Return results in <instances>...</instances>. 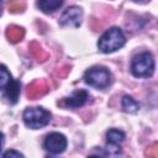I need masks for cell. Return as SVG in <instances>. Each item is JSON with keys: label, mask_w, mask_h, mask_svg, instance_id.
I'll list each match as a JSON object with an SVG mask.
<instances>
[{"label": "cell", "mask_w": 158, "mask_h": 158, "mask_svg": "<svg viewBox=\"0 0 158 158\" xmlns=\"http://www.w3.org/2000/svg\"><path fill=\"white\" fill-rule=\"evenodd\" d=\"M126 42L125 35L121 28L111 27L109 28L98 41V48L102 53H112L120 49Z\"/></svg>", "instance_id": "cell-1"}, {"label": "cell", "mask_w": 158, "mask_h": 158, "mask_svg": "<svg viewBox=\"0 0 158 158\" xmlns=\"http://www.w3.org/2000/svg\"><path fill=\"white\" fill-rule=\"evenodd\" d=\"M131 72L136 78H149L154 72V58L151 52H142L133 57Z\"/></svg>", "instance_id": "cell-2"}, {"label": "cell", "mask_w": 158, "mask_h": 158, "mask_svg": "<svg viewBox=\"0 0 158 158\" xmlns=\"http://www.w3.org/2000/svg\"><path fill=\"white\" fill-rule=\"evenodd\" d=\"M23 122L32 130H38L48 125L51 121V112L43 107H27L22 115Z\"/></svg>", "instance_id": "cell-3"}, {"label": "cell", "mask_w": 158, "mask_h": 158, "mask_svg": "<svg viewBox=\"0 0 158 158\" xmlns=\"http://www.w3.org/2000/svg\"><path fill=\"white\" fill-rule=\"evenodd\" d=\"M84 80L90 86L98 89H105L111 83V73L107 68L102 65H95L85 72Z\"/></svg>", "instance_id": "cell-4"}, {"label": "cell", "mask_w": 158, "mask_h": 158, "mask_svg": "<svg viewBox=\"0 0 158 158\" xmlns=\"http://www.w3.org/2000/svg\"><path fill=\"white\" fill-rule=\"evenodd\" d=\"M43 147L51 154H59L67 148V138L59 132H52L44 138Z\"/></svg>", "instance_id": "cell-5"}, {"label": "cell", "mask_w": 158, "mask_h": 158, "mask_svg": "<svg viewBox=\"0 0 158 158\" xmlns=\"http://www.w3.org/2000/svg\"><path fill=\"white\" fill-rule=\"evenodd\" d=\"M81 17H83V10L79 6H70L65 9L62 16L59 17V23L62 26L79 27L81 23Z\"/></svg>", "instance_id": "cell-6"}, {"label": "cell", "mask_w": 158, "mask_h": 158, "mask_svg": "<svg viewBox=\"0 0 158 158\" xmlns=\"http://www.w3.org/2000/svg\"><path fill=\"white\" fill-rule=\"evenodd\" d=\"M48 90H49V86L46 79H36L31 84H28L26 89V96L30 100H36L43 96Z\"/></svg>", "instance_id": "cell-7"}, {"label": "cell", "mask_w": 158, "mask_h": 158, "mask_svg": "<svg viewBox=\"0 0 158 158\" xmlns=\"http://www.w3.org/2000/svg\"><path fill=\"white\" fill-rule=\"evenodd\" d=\"M89 98V94L86 90H77L72 96L69 98H65L63 99L59 105L64 106V107H72V109H75V107H79V106H83L85 104V101L88 100Z\"/></svg>", "instance_id": "cell-8"}, {"label": "cell", "mask_w": 158, "mask_h": 158, "mask_svg": "<svg viewBox=\"0 0 158 158\" xmlns=\"http://www.w3.org/2000/svg\"><path fill=\"white\" fill-rule=\"evenodd\" d=\"M6 38L9 40L10 43H17L20 42L23 36H25V30L21 27V26H17V25H10L7 28H6Z\"/></svg>", "instance_id": "cell-9"}, {"label": "cell", "mask_w": 158, "mask_h": 158, "mask_svg": "<svg viewBox=\"0 0 158 158\" xmlns=\"http://www.w3.org/2000/svg\"><path fill=\"white\" fill-rule=\"evenodd\" d=\"M20 88H21V84L20 81L17 80H11L7 86H6V90H5V96L6 99L11 102V104H15L19 99V94H20Z\"/></svg>", "instance_id": "cell-10"}, {"label": "cell", "mask_w": 158, "mask_h": 158, "mask_svg": "<svg viewBox=\"0 0 158 158\" xmlns=\"http://www.w3.org/2000/svg\"><path fill=\"white\" fill-rule=\"evenodd\" d=\"M28 52H30V54L36 59V60H38V62H44L47 58H48V53L43 49V47L40 44V43H37V42H31L30 43V46H28Z\"/></svg>", "instance_id": "cell-11"}, {"label": "cell", "mask_w": 158, "mask_h": 158, "mask_svg": "<svg viewBox=\"0 0 158 158\" xmlns=\"http://www.w3.org/2000/svg\"><path fill=\"white\" fill-rule=\"evenodd\" d=\"M64 0H38V7L43 12H53L63 5Z\"/></svg>", "instance_id": "cell-12"}, {"label": "cell", "mask_w": 158, "mask_h": 158, "mask_svg": "<svg viewBox=\"0 0 158 158\" xmlns=\"http://www.w3.org/2000/svg\"><path fill=\"white\" fill-rule=\"evenodd\" d=\"M122 109L123 111L126 112H130V114H135L138 109H139V104L130 95H125L122 98Z\"/></svg>", "instance_id": "cell-13"}, {"label": "cell", "mask_w": 158, "mask_h": 158, "mask_svg": "<svg viewBox=\"0 0 158 158\" xmlns=\"http://www.w3.org/2000/svg\"><path fill=\"white\" fill-rule=\"evenodd\" d=\"M106 139H107V143L110 144H118L125 139V133L120 130L111 128L106 132Z\"/></svg>", "instance_id": "cell-14"}, {"label": "cell", "mask_w": 158, "mask_h": 158, "mask_svg": "<svg viewBox=\"0 0 158 158\" xmlns=\"http://www.w3.org/2000/svg\"><path fill=\"white\" fill-rule=\"evenodd\" d=\"M12 80V77L7 68L2 64H0V89H4L7 86V84Z\"/></svg>", "instance_id": "cell-15"}, {"label": "cell", "mask_w": 158, "mask_h": 158, "mask_svg": "<svg viewBox=\"0 0 158 158\" xmlns=\"http://www.w3.org/2000/svg\"><path fill=\"white\" fill-rule=\"evenodd\" d=\"M7 6H9V11H10L11 14L22 12V11L25 10V7H26L23 0H9Z\"/></svg>", "instance_id": "cell-16"}, {"label": "cell", "mask_w": 158, "mask_h": 158, "mask_svg": "<svg viewBox=\"0 0 158 158\" xmlns=\"http://www.w3.org/2000/svg\"><path fill=\"white\" fill-rule=\"evenodd\" d=\"M146 156L149 157V158H156L158 156V144L157 143H152L147 151H146Z\"/></svg>", "instance_id": "cell-17"}, {"label": "cell", "mask_w": 158, "mask_h": 158, "mask_svg": "<svg viewBox=\"0 0 158 158\" xmlns=\"http://www.w3.org/2000/svg\"><path fill=\"white\" fill-rule=\"evenodd\" d=\"M69 70H70V67H69V65H64V67H62V68L58 70L57 75H58L59 78H64V77L69 73Z\"/></svg>", "instance_id": "cell-18"}, {"label": "cell", "mask_w": 158, "mask_h": 158, "mask_svg": "<svg viewBox=\"0 0 158 158\" xmlns=\"http://www.w3.org/2000/svg\"><path fill=\"white\" fill-rule=\"evenodd\" d=\"M4 157H5V158H7V157H16V158H19V157H23V154L20 153V152H17V151L11 149V151L5 152V153H4Z\"/></svg>", "instance_id": "cell-19"}, {"label": "cell", "mask_w": 158, "mask_h": 158, "mask_svg": "<svg viewBox=\"0 0 158 158\" xmlns=\"http://www.w3.org/2000/svg\"><path fill=\"white\" fill-rule=\"evenodd\" d=\"M2 142H4V135L0 132V151H1V147H2Z\"/></svg>", "instance_id": "cell-20"}, {"label": "cell", "mask_w": 158, "mask_h": 158, "mask_svg": "<svg viewBox=\"0 0 158 158\" xmlns=\"http://www.w3.org/2000/svg\"><path fill=\"white\" fill-rule=\"evenodd\" d=\"M1 12H2V1L0 0V15H1Z\"/></svg>", "instance_id": "cell-21"}]
</instances>
